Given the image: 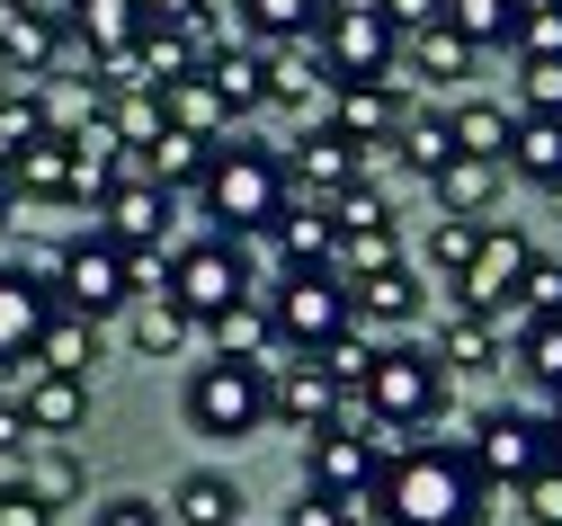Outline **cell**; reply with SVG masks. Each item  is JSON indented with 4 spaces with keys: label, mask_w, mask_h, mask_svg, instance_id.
I'll use <instances>...</instances> for the list:
<instances>
[{
    "label": "cell",
    "mask_w": 562,
    "mask_h": 526,
    "mask_svg": "<svg viewBox=\"0 0 562 526\" xmlns=\"http://www.w3.org/2000/svg\"><path fill=\"white\" fill-rule=\"evenodd\" d=\"M367 508H384V526H491V482L464 446H402L384 456Z\"/></svg>",
    "instance_id": "1"
},
{
    "label": "cell",
    "mask_w": 562,
    "mask_h": 526,
    "mask_svg": "<svg viewBox=\"0 0 562 526\" xmlns=\"http://www.w3.org/2000/svg\"><path fill=\"white\" fill-rule=\"evenodd\" d=\"M286 153H268V143H215V161H205V179H196V205H205V223H215L224 242H250V233H268L277 214H286Z\"/></svg>",
    "instance_id": "2"
},
{
    "label": "cell",
    "mask_w": 562,
    "mask_h": 526,
    "mask_svg": "<svg viewBox=\"0 0 562 526\" xmlns=\"http://www.w3.org/2000/svg\"><path fill=\"white\" fill-rule=\"evenodd\" d=\"M447 393H456V374L438 366V348L393 339V348H375V374L358 384V411H367V428H393V446H419V428L447 419Z\"/></svg>",
    "instance_id": "3"
},
{
    "label": "cell",
    "mask_w": 562,
    "mask_h": 526,
    "mask_svg": "<svg viewBox=\"0 0 562 526\" xmlns=\"http://www.w3.org/2000/svg\"><path fill=\"white\" fill-rule=\"evenodd\" d=\"M313 54H322V71H330L339 90H358V81H393L402 36H393V19L375 10V0H322Z\"/></svg>",
    "instance_id": "4"
},
{
    "label": "cell",
    "mask_w": 562,
    "mask_h": 526,
    "mask_svg": "<svg viewBox=\"0 0 562 526\" xmlns=\"http://www.w3.org/2000/svg\"><path fill=\"white\" fill-rule=\"evenodd\" d=\"M144 268H153V259H125L108 233H81V242H63V259H54V304L81 313V322H108V313L134 304Z\"/></svg>",
    "instance_id": "5"
},
{
    "label": "cell",
    "mask_w": 562,
    "mask_h": 526,
    "mask_svg": "<svg viewBox=\"0 0 562 526\" xmlns=\"http://www.w3.org/2000/svg\"><path fill=\"white\" fill-rule=\"evenodd\" d=\"M259 304H268L277 348H286V357H322L339 331H358V313H348V286H339L330 268H322V277H277Z\"/></svg>",
    "instance_id": "6"
},
{
    "label": "cell",
    "mask_w": 562,
    "mask_h": 526,
    "mask_svg": "<svg viewBox=\"0 0 562 526\" xmlns=\"http://www.w3.org/2000/svg\"><path fill=\"white\" fill-rule=\"evenodd\" d=\"M161 294L188 313V322H215V313H233L241 294H259L250 286V259H241V242H224V233H205V242H188L170 268H161Z\"/></svg>",
    "instance_id": "7"
},
{
    "label": "cell",
    "mask_w": 562,
    "mask_h": 526,
    "mask_svg": "<svg viewBox=\"0 0 562 526\" xmlns=\"http://www.w3.org/2000/svg\"><path fill=\"white\" fill-rule=\"evenodd\" d=\"M188 428L196 437H259L268 428V366H196L188 374Z\"/></svg>",
    "instance_id": "8"
},
{
    "label": "cell",
    "mask_w": 562,
    "mask_h": 526,
    "mask_svg": "<svg viewBox=\"0 0 562 526\" xmlns=\"http://www.w3.org/2000/svg\"><path fill=\"white\" fill-rule=\"evenodd\" d=\"M375 473H384V437H375L367 419H330V428H313V437H304V491L367 508Z\"/></svg>",
    "instance_id": "9"
},
{
    "label": "cell",
    "mask_w": 562,
    "mask_h": 526,
    "mask_svg": "<svg viewBox=\"0 0 562 526\" xmlns=\"http://www.w3.org/2000/svg\"><path fill=\"white\" fill-rule=\"evenodd\" d=\"M464 456L482 465V482H491V491H518L527 473H544V465H553V419H536V411H491V419L473 428Z\"/></svg>",
    "instance_id": "10"
},
{
    "label": "cell",
    "mask_w": 562,
    "mask_h": 526,
    "mask_svg": "<svg viewBox=\"0 0 562 526\" xmlns=\"http://www.w3.org/2000/svg\"><path fill=\"white\" fill-rule=\"evenodd\" d=\"M527 259H536V242L518 233V223H482V250H473V268H464V286H456V304H473V313H491V322H509Z\"/></svg>",
    "instance_id": "11"
},
{
    "label": "cell",
    "mask_w": 562,
    "mask_h": 526,
    "mask_svg": "<svg viewBox=\"0 0 562 526\" xmlns=\"http://www.w3.org/2000/svg\"><path fill=\"white\" fill-rule=\"evenodd\" d=\"M170 205H179L170 188H153L144 170H134V179H116V188L99 197V233H108L125 259H153V250H161V233H170Z\"/></svg>",
    "instance_id": "12"
},
{
    "label": "cell",
    "mask_w": 562,
    "mask_h": 526,
    "mask_svg": "<svg viewBox=\"0 0 562 526\" xmlns=\"http://www.w3.org/2000/svg\"><path fill=\"white\" fill-rule=\"evenodd\" d=\"M339 411H348V393L330 384V374H322L313 357H286V366H268V419H277V428L313 437V428H330Z\"/></svg>",
    "instance_id": "13"
},
{
    "label": "cell",
    "mask_w": 562,
    "mask_h": 526,
    "mask_svg": "<svg viewBox=\"0 0 562 526\" xmlns=\"http://www.w3.org/2000/svg\"><path fill=\"white\" fill-rule=\"evenodd\" d=\"M286 188H295L304 205H330V197H348V188H367V179H358V143L330 134V125H304L295 153H286Z\"/></svg>",
    "instance_id": "14"
},
{
    "label": "cell",
    "mask_w": 562,
    "mask_h": 526,
    "mask_svg": "<svg viewBox=\"0 0 562 526\" xmlns=\"http://www.w3.org/2000/svg\"><path fill=\"white\" fill-rule=\"evenodd\" d=\"M54 286L27 277V268H0V366H36V339L54 322Z\"/></svg>",
    "instance_id": "15"
},
{
    "label": "cell",
    "mask_w": 562,
    "mask_h": 526,
    "mask_svg": "<svg viewBox=\"0 0 562 526\" xmlns=\"http://www.w3.org/2000/svg\"><path fill=\"white\" fill-rule=\"evenodd\" d=\"M63 36H81L99 63H125V54H144V0H63Z\"/></svg>",
    "instance_id": "16"
},
{
    "label": "cell",
    "mask_w": 562,
    "mask_h": 526,
    "mask_svg": "<svg viewBox=\"0 0 562 526\" xmlns=\"http://www.w3.org/2000/svg\"><path fill=\"white\" fill-rule=\"evenodd\" d=\"M268 242H277V259H286V277H322V268H339V223H330V205L286 197V214L268 223Z\"/></svg>",
    "instance_id": "17"
},
{
    "label": "cell",
    "mask_w": 562,
    "mask_h": 526,
    "mask_svg": "<svg viewBox=\"0 0 562 526\" xmlns=\"http://www.w3.org/2000/svg\"><path fill=\"white\" fill-rule=\"evenodd\" d=\"M411 108H402V90L393 81H358V90H330V134H348V143H358V153H384V143H393V125H402Z\"/></svg>",
    "instance_id": "18"
},
{
    "label": "cell",
    "mask_w": 562,
    "mask_h": 526,
    "mask_svg": "<svg viewBox=\"0 0 562 526\" xmlns=\"http://www.w3.org/2000/svg\"><path fill=\"white\" fill-rule=\"evenodd\" d=\"M63 143H72V197H108L116 179H125V134H116V116L108 108H90L81 125H63Z\"/></svg>",
    "instance_id": "19"
},
{
    "label": "cell",
    "mask_w": 562,
    "mask_h": 526,
    "mask_svg": "<svg viewBox=\"0 0 562 526\" xmlns=\"http://www.w3.org/2000/svg\"><path fill=\"white\" fill-rule=\"evenodd\" d=\"M54 45H63V19H54V10H36V0H0V71L45 81V71H54Z\"/></svg>",
    "instance_id": "20"
},
{
    "label": "cell",
    "mask_w": 562,
    "mask_h": 526,
    "mask_svg": "<svg viewBox=\"0 0 562 526\" xmlns=\"http://www.w3.org/2000/svg\"><path fill=\"white\" fill-rule=\"evenodd\" d=\"M268 54V108H295V116H313L339 81H330V71H322V54L313 45H259Z\"/></svg>",
    "instance_id": "21"
},
{
    "label": "cell",
    "mask_w": 562,
    "mask_h": 526,
    "mask_svg": "<svg viewBox=\"0 0 562 526\" xmlns=\"http://www.w3.org/2000/svg\"><path fill=\"white\" fill-rule=\"evenodd\" d=\"M429 348H438L447 374H491V366H501V322L473 313V304H447V322H438Z\"/></svg>",
    "instance_id": "22"
},
{
    "label": "cell",
    "mask_w": 562,
    "mask_h": 526,
    "mask_svg": "<svg viewBox=\"0 0 562 526\" xmlns=\"http://www.w3.org/2000/svg\"><path fill=\"white\" fill-rule=\"evenodd\" d=\"M19 411H27V428L36 437H72L81 419H90V384H81V374H27V393H19Z\"/></svg>",
    "instance_id": "23"
},
{
    "label": "cell",
    "mask_w": 562,
    "mask_h": 526,
    "mask_svg": "<svg viewBox=\"0 0 562 526\" xmlns=\"http://www.w3.org/2000/svg\"><path fill=\"white\" fill-rule=\"evenodd\" d=\"M205 81L233 116H259L268 108V54L259 45H205Z\"/></svg>",
    "instance_id": "24"
},
{
    "label": "cell",
    "mask_w": 562,
    "mask_h": 526,
    "mask_svg": "<svg viewBox=\"0 0 562 526\" xmlns=\"http://www.w3.org/2000/svg\"><path fill=\"white\" fill-rule=\"evenodd\" d=\"M384 153H393L402 170H419V179H438V170L456 161V125H447V108H411V116L393 125Z\"/></svg>",
    "instance_id": "25"
},
{
    "label": "cell",
    "mask_w": 562,
    "mask_h": 526,
    "mask_svg": "<svg viewBox=\"0 0 562 526\" xmlns=\"http://www.w3.org/2000/svg\"><path fill=\"white\" fill-rule=\"evenodd\" d=\"M447 125H456V153H464V161H501V170H509L518 108H501V99H464V108H447Z\"/></svg>",
    "instance_id": "26"
},
{
    "label": "cell",
    "mask_w": 562,
    "mask_h": 526,
    "mask_svg": "<svg viewBox=\"0 0 562 526\" xmlns=\"http://www.w3.org/2000/svg\"><path fill=\"white\" fill-rule=\"evenodd\" d=\"M501 179H509L501 161H464V153H456V161L429 179V197H438V214H464V223H482L491 205H501Z\"/></svg>",
    "instance_id": "27"
},
{
    "label": "cell",
    "mask_w": 562,
    "mask_h": 526,
    "mask_svg": "<svg viewBox=\"0 0 562 526\" xmlns=\"http://www.w3.org/2000/svg\"><path fill=\"white\" fill-rule=\"evenodd\" d=\"M10 197H36V205H63V197H72V143H63V134H36L27 153L10 161Z\"/></svg>",
    "instance_id": "28"
},
{
    "label": "cell",
    "mask_w": 562,
    "mask_h": 526,
    "mask_svg": "<svg viewBox=\"0 0 562 526\" xmlns=\"http://www.w3.org/2000/svg\"><path fill=\"white\" fill-rule=\"evenodd\" d=\"M509 170H518L527 188L562 197V116H518V134H509Z\"/></svg>",
    "instance_id": "29"
},
{
    "label": "cell",
    "mask_w": 562,
    "mask_h": 526,
    "mask_svg": "<svg viewBox=\"0 0 562 526\" xmlns=\"http://www.w3.org/2000/svg\"><path fill=\"white\" fill-rule=\"evenodd\" d=\"M134 161H144V179H153V188H170V197H179V188H196V179H205V161H215V143H196V134L161 125V134H153V143H144Z\"/></svg>",
    "instance_id": "30"
},
{
    "label": "cell",
    "mask_w": 562,
    "mask_h": 526,
    "mask_svg": "<svg viewBox=\"0 0 562 526\" xmlns=\"http://www.w3.org/2000/svg\"><path fill=\"white\" fill-rule=\"evenodd\" d=\"M205 331H215V357H233V366H268V357H277V322H268L259 294H241V304L215 313Z\"/></svg>",
    "instance_id": "31"
},
{
    "label": "cell",
    "mask_w": 562,
    "mask_h": 526,
    "mask_svg": "<svg viewBox=\"0 0 562 526\" xmlns=\"http://www.w3.org/2000/svg\"><path fill=\"white\" fill-rule=\"evenodd\" d=\"M348 313H358V331L375 322V331H402L411 313H419V277L411 268H384V277H367V286H348Z\"/></svg>",
    "instance_id": "32"
},
{
    "label": "cell",
    "mask_w": 562,
    "mask_h": 526,
    "mask_svg": "<svg viewBox=\"0 0 562 526\" xmlns=\"http://www.w3.org/2000/svg\"><path fill=\"white\" fill-rule=\"evenodd\" d=\"M161 116L179 125V134H196V143H233V108L215 99V81H179V90H161Z\"/></svg>",
    "instance_id": "33"
},
{
    "label": "cell",
    "mask_w": 562,
    "mask_h": 526,
    "mask_svg": "<svg viewBox=\"0 0 562 526\" xmlns=\"http://www.w3.org/2000/svg\"><path fill=\"white\" fill-rule=\"evenodd\" d=\"M233 10H241L250 45H313V27H322V0H233Z\"/></svg>",
    "instance_id": "34"
},
{
    "label": "cell",
    "mask_w": 562,
    "mask_h": 526,
    "mask_svg": "<svg viewBox=\"0 0 562 526\" xmlns=\"http://www.w3.org/2000/svg\"><path fill=\"white\" fill-rule=\"evenodd\" d=\"M402 63H411V81H464L473 71V45L438 19V27H419V36H402Z\"/></svg>",
    "instance_id": "35"
},
{
    "label": "cell",
    "mask_w": 562,
    "mask_h": 526,
    "mask_svg": "<svg viewBox=\"0 0 562 526\" xmlns=\"http://www.w3.org/2000/svg\"><path fill=\"white\" fill-rule=\"evenodd\" d=\"M90 357H99V322H81V313H54L45 322V339H36L45 374H81V384H90Z\"/></svg>",
    "instance_id": "36"
},
{
    "label": "cell",
    "mask_w": 562,
    "mask_h": 526,
    "mask_svg": "<svg viewBox=\"0 0 562 526\" xmlns=\"http://www.w3.org/2000/svg\"><path fill=\"white\" fill-rule=\"evenodd\" d=\"M518 10H527V0H447V27L473 54H491V45H518Z\"/></svg>",
    "instance_id": "37"
},
{
    "label": "cell",
    "mask_w": 562,
    "mask_h": 526,
    "mask_svg": "<svg viewBox=\"0 0 562 526\" xmlns=\"http://www.w3.org/2000/svg\"><path fill=\"white\" fill-rule=\"evenodd\" d=\"M170 526H241V491L224 473H188L170 500Z\"/></svg>",
    "instance_id": "38"
},
{
    "label": "cell",
    "mask_w": 562,
    "mask_h": 526,
    "mask_svg": "<svg viewBox=\"0 0 562 526\" xmlns=\"http://www.w3.org/2000/svg\"><path fill=\"white\" fill-rule=\"evenodd\" d=\"M339 286H367L384 268H402V223H367V233H339Z\"/></svg>",
    "instance_id": "39"
},
{
    "label": "cell",
    "mask_w": 562,
    "mask_h": 526,
    "mask_svg": "<svg viewBox=\"0 0 562 526\" xmlns=\"http://www.w3.org/2000/svg\"><path fill=\"white\" fill-rule=\"evenodd\" d=\"M518 374H527V384H544V393L562 402V313L518 322Z\"/></svg>",
    "instance_id": "40"
},
{
    "label": "cell",
    "mask_w": 562,
    "mask_h": 526,
    "mask_svg": "<svg viewBox=\"0 0 562 526\" xmlns=\"http://www.w3.org/2000/svg\"><path fill=\"white\" fill-rule=\"evenodd\" d=\"M19 491H36L45 508H63V500H81V465L63 456V446H45V456H19Z\"/></svg>",
    "instance_id": "41"
},
{
    "label": "cell",
    "mask_w": 562,
    "mask_h": 526,
    "mask_svg": "<svg viewBox=\"0 0 562 526\" xmlns=\"http://www.w3.org/2000/svg\"><path fill=\"white\" fill-rule=\"evenodd\" d=\"M188 331H196V322L170 304V294H153V304L134 313V348H144V357H179V348H188Z\"/></svg>",
    "instance_id": "42"
},
{
    "label": "cell",
    "mask_w": 562,
    "mask_h": 526,
    "mask_svg": "<svg viewBox=\"0 0 562 526\" xmlns=\"http://www.w3.org/2000/svg\"><path fill=\"white\" fill-rule=\"evenodd\" d=\"M473 250H482V223H464V214H447L438 233H429V268L447 277V294L464 286V268H473Z\"/></svg>",
    "instance_id": "43"
},
{
    "label": "cell",
    "mask_w": 562,
    "mask_h": 526,
    "mask_svg": "<svg viewBox=\"0 0 562 526\" xmlns=\"http://www.w3.org/2000/svg\"><path fill=\"white\" fill-rule=\"evenodd\" d=\"M544 313H562V259H527V277H518V304H509V322H501V331L544 322Z\"/></svg>",
    "instance_id": "44"
},
{
    "label": "cell",
    "mask_w": 562,
    "mask_h": 526,
    "mask_svg": "<svg viewBox=\"0 0 562 526\" xmlns=\"http://www.w3.org/2000/svg\"><path fill=\"white\" fill-rule=\"evenodd\" d=\"M313 366L330 374V384H339L348 402H358V384H367V374H375V339H367V331H339V339H330V348H322Z\"/></svg>",
    "instance_id": "45"
},
{
    "label": "cell",
    "mask_w": 562,
    "mask_h": 526,
    "mask_svg": "<svg viewBox=\"0 0 562 526\" xmlns=\"http://www.w3.org/2000/svg\"><path fill=\"white\" fill-rule=\"evenodd\" d=\"M509 54H518V63H562V0H527Z\"/></svg>",
    "instance_id": "46"
},
{
    "label": "cell",
    "mask_w": 562,
    "mask_h": 526,
    "mask_svg": "<svg viewBox=\"0 0 562 526\" xmlns=\"http://www.w3.org/2000/svg\"><path fill=\"white\" fill-rule=\"evenodd\" d=\"M108 116H116V134H125V153H144V143L170 125V116H161V90H116Z\"/></svg>",
    "instance_id": "47"
},
{
    "label": "cell",
    "mask_w": 562,
    "mask_h": 526,
    "mask_svg": "<svg viewBox=\"0 0 562 526\" xmlns=\"http://www.w3.org/2000/svg\"><path fill=\"white\" fill-rule=\"evenodd\" d=\"M518 116H562V63H518Z\"/></svg>",
    "instance_id": "48"
},
{
    "label": "cell",
    "mask_w": 562,
    "mask_h": 526,
    "mask_svg": "<svg viewBox=\"0 0 562 526\" xmlns=\"http://www.w3.org/2000/svg\"><path fill=\"white\" fill-rule=\"evenodd\" d=\"M518 508H527L536 526H562V465H544V473H527V482H518Z\"/></svg>",
    "instance_id": "49"
},
{
    "label": "cell",
    "mask_w": 562,
    "mask_h": 526,
    "mask_svg": "<svg viewBox=\"0 0 562 526\" xmlns=\"http://www.w3.org/2000/svg\"><path fill=\"white\" fill-rule=\"evenodd\" d=\"M330 223H339V233H367V223H393V205L367 197V188H348V197H330Z\"/></svg>",
    "instance_id": "50"
},
{
    "label": "cell",
    "mask_w": 562,
    "mask_h": 526,
    "mask_svg": "<svg viewBox=\"0 0 562 526\" xmlns=\"http://www.w3.org/2000/svg\"><path fill=\"white\" fill-rule=\"evenodd\" d=\"M367 508H348V500H322V491H304L295 508H286V526H358Z\"/></svg>",
    "instance_id": "51"
},
{
    "label": "cell",
    "mask_w": 562,
    "mask_h": 526,
    "mask_svg": "<svg viewBox=\"0 0 562 526\" xmlns=\"http://www.w3.org/2000/svg\"><path fill=\"white\" fill-rule=\"evenodd\" d=\"M375 10L393 19V36H419V27H438V19H447V0H375Z\"/></svg>",
    "instance_id": "52"
},
{
    "label": "cell",
    "mask_w": 562,
    "mask_h": 526,
    "mask_svg": "<svg viewBox=\"0 0 562 526\" xmlns=\"http://www.w3.org/2000/svg\"><path fill=\"white\" fill-rule=\"evenodd\" d=\"M215 0H144V27H205Z\"/></svg>",
    "instance_id": "53"
},
{
    "label": "cell",
    "mask_w": 562,
    "mask_h": 526,
    "mask_svg": "<svg viewBox=\"0 0 562 526\" xmlns=\"http://www.w3.org/2000/svg\"><path fill=\"white\" fill-rule=\"evenodd\" d=\"M27 446H36V428H27V411H19V402H0V465H19Z\"/></svg>",
    "instance_id": "54"
},
{
    "label": "cell",
    "mask_w": 562,
    "mask_h": 526,
    "mask_svg": "<svg viewBox=\"0 0 562 526\" xmlns=\"http://www.w3.org/2000/svg\"><path fill=\"white\" fill-rule=\"evenodd\" d=\"M90 526H170V517H161L153 500H108V508H99Z\"/></svg>",
    "instance_id": "55"
},
{
    "label": "cell",
    "mask_w": 562,
    "mask_h": 526,
    "mask_svg": "<svg viewBox=\"0 0 562 526\" xmlns=\"http://www.w3.org/2000/svg\"><path fill=\"white\" fill-rule=\"evenodd\" d=\"M0 526H54V508L36 491H10V500H0Z\"/></svg>",
    "instance_id": "56"
},
{
    "label": "cell",
    "mask_w": 562,
    "mask_h": 526,
    "mask_svg": "<svg viewBox=\"0 0 562 526\" xmlns=\"http://www.w3.org/2000/svg\"><path fill=\"white\" fill-rule=\"evenodd\" d=\"M553 465H562V411H553Z\"/></svg>",
    "instance_id": "57"
},
{
    "label": "cell",
    "mask_w": 562,
    "mask_h": 526,
    "mask_svg": "<svg viewBox=\"0 0 562 526\" xmlns=\"http://www.w3.org/2000/svg\"><path fill=\"white\" fill-rule=\"evenodd\" d=\"M0 214H10V179H0Z\"/></svg>",
    "instance_id": "58"
}]
</instances>
